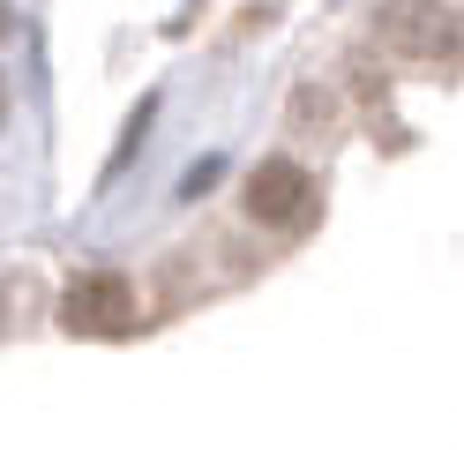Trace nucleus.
Masks as SVG:
<instances>
[{
  "label": "nucleus",
  "instance_id": "f257e3e1",
  "mask_svg": "<svg viewBox=\"0 0 464 457\" xmlns=\"http://www.w3.org/2000/svg\"><path fill=\"white\" fill-rule=\"evenodd\" d=\"M374 31H382L397 53H412V61H442V53L464 45V23L442 8V0H382V8H374Z\"/></svg>",
  "mask_w": 464,
  "mask_h": 457
},
{
  "label": "nucleus",
  "instance_id": "f03ea898",
  "mask_svg": "<svg viewBox=\"0 0 464 457\" xmlns=\"http://www.w3.org/2000/svg\"><path fill=\"white\" fill-rule=\"evenodd\" d=\"M61 323L75 337H121V330H135V285L128 277H82L75 293L61 300Z\"/></svg>",
  "mask_w": 464,
  "mask_h": 457
},
{
  "label": "nucleus",
  "instance_id": "7ed1b4c3",
  "mask_svg": "<svg viewBox=\"0 0 464 457\" xmlns=\"http://www.w3.org/2000/svg\"><path fill=\"white\" fill-rule=\"evenodd\" d=\"M247 210L263 225H285V233H300V225H314V180L300 173L293 158H270L263 173L247 180Z\"/></svg>",
  "mask_w": 464,
  "mask_h": 457
}]
</instances>
